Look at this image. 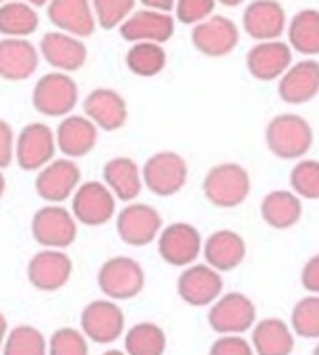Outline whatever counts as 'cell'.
<instances>
[{
  "mask_svg": "<svg viewBox=\"0 0 319 355\" xmlns=\"http://www.w3.org/2000/svg\"><path fill=\"white\" fill-rule=\"evenodd\" d=\"M216 2H220V4H224V6H228V8H235V6H241L245 0H216Z\"/></svg>",
  "mask_w": 319,
  "mask_h": 355,
  "instance_id": "45",
  "label": "cell"
},
{
  "mask_svg": "<svg viewBox=\"0 0 319 355\" xmlns=\"http://www.w3.org/2000/svg\"><path fill=\"white\" fill-rule=\"evenodd\" d=\"M81 185V168L73 158H56L37 171L35 193L48 204H62L75 196Z\"/></svg>",
  "mask_w": 319,
  "mask_h": 355,
  "instance_id": "16",
  "label": "cell"
},
{
  "mask_svg": "<svg viewBox=\"0 0 319 355\" xmlns=\"http://www.w3.org/2000/svg\"><path fill=\"white\" fill-rule=\"evenodd\" d=\"M79 223L60 204H48L31 216V237L44 250H66L75 243Z\"/></svg>",
  "mask_w": 319,
  "mask_h": 355,
  "instance_id": "4",
  "label": "cell"
},
{
  "mask_svg": "<svg viewBox=\"0 0 319 355\" xmlns=\"http://www.w3.org/2000/svg\"><path fill=\"white\" fill-rule=\"evenodd\" d=\"M77 83L62 71L46 73L33 87V108L44 116H69L77 106Z\"/></svg>",
  "mask_w": 319,
  "mask_h": 355,
  "instance_id": "12",
  "label": "cell"
},
{
  "mask_svg": "<svg viewBox=\"0 0 319 355\" xmlns=\"http://www.w3.org/2000/svg\"><path fill=\"white\" fill-rule=\"evenodd\" d=\"M83 112L102 131H118L129 119L125 98L110 87H95L83 100Z\"/></svg>",
  "mask_w": 319,
  "mask_h": 355,
  "instance_id": "21",
  "label": "cell"
},
{
  "mask_svg": "<svg viewBox=\"0 0 319 355\" xmlns=\"http://www.w3.org/2000/svg\"><path fill=\"white\" fill-rule=\"evenodd\" d=\"M6 335H8V322H6V316L0 312V352H2V345L6 341Z\"/></svg>",
  "mask_w": 319,
  "mask_h": 355,
  "instance_id": "44",
  "label": "cell"
},
{
  "mask_svg": "<svg viewBox=\"0 0 319 355\" xmlns=\"http://www.w3.org/2000/svg\"><path fill=\"white\" fill-rule=\"evenodd\" d=\"M259 214L270 229L289 231L303 218V200L293 189H274L264 196Z\"/></svg>",
  "mask_w": 319,
  "mask_h": 355,
  "instance_id": "27",
  "label": "cell"
},
{
  "mask_svg": "<svg viewBox=\"0 0 319 355\" xmlns=\"http://www.w3.org/2000/svg\"><path fill=\"white\" fill-rule=\"evenodd\" d=\"M313 355H319V341L316 343V347H313Z\"/></svg>",
  "mask_w": 319,
  "mask_h": 355,
  "instance_id": "49",
  "label": "cell"
},
{
  "mask_svg": "<svg viewBox=\"0 0 319 355\" xmlns=\"http://www.w3.org/2000/svg\"><path fill=\"white\" fill-rule=\"evenodd\" d=\"M4 191H6V179H4V175H2V171H0V200H2V196H4Z\"/></svg>",
  "mask_w": 319,
  "mask_h": 355,
  "instance_id": "46",
  "label": "cell"
},
{
  "mask_svg": "<svg viewBox=\"0 0 319 355\" xmlns=\"http://www.w3.org/2000/svg\"><path fill=\"white\" fill-rule=\"evenodd\" d=\"M15 158V135L6 121H0V171L10 166Z\"/></svg>",
  "mask_w": 319,
  "mask_h": 355,
  "instance_id": "42",
  "label": "cell"
},
{
  "mask_svg": "<svg viewBox=\"0 0 319 355\" xmlns=\"http://www.w3.org/2000/svg\"><path fill=\"white\" fill-rule=\"evenodd\" d=\"M56 148H58L56 133L48 125L29 123L17 135L15 158H17L19 168L33 173V171H42L46 164L54 160Z\"/></svg>",
  "mask_w": 319,
  "mask_h": 355,
  "instance_id": "15",
  "label": "cell"
},
{
  "mask_svg": "<svg viewBox=\"0 0 319 355\" xmlns=\"http://www.w3.org/2000/svg\"><path fill=\"white\" fill-rule=\"evenodd\" d=\"M83 335L98 345H112L127 333V318L118 302L108 297L89 302L79 318Z\"/></svg>",
  "mask_w": 319,
  "mask_h": 355,
  "instance_id": "7",
  "label": "cell"
},
{
  "mask_svg": "<svg viewBox=\"0 0 319 355\" xmlns=\"http://www.w3.org/2000/svg\"><path fill=\"white\" fill-rule=\"evenodd\" d=\"M291 327L297 337L319 341V295L307 293L291 312Z\"/></svg>",
  "mask_w": 319,
  "mask_h": 355,
  "instance_id": "35",
  "label": "cell"
},
{
  "mask_svg": "<svg viewBox=\"0 0 319 355\" xmlns=\"http://www.w3.org/2000/svg\"><path fill=\"white\" fill-rule=\"evenodd\" d=\"M143 4V8H154V10H162V12H170L176 6V0H139Z\"/></svg>",
  "mask_w": 319,
  "mask_h": 355,
  "instance_id": "43",
  "label": "cell"
},
{
  "mask_svg": "<svg viewBox=\"0 0 319 355\" xmlns=\"http://www.w3.org/2000/svg\"><path fill=\"white\" fill-rule=\"evenodd\" d=\"M216 0H176V21L183 25H197L214 15Z\"/></svg>",
  "mask_w": 319,
  "mask_h": 355,
  "instance_id": "39",
  "label": "cell"
},
{
  "mask_svg": "<svg viewBox=\"0 0 319 355\" xmlns=\"http://www.w3.org/2000/svg\"><path fill=\"white\" fill-rule=\"evenodd\" d=\"M37 69V50L25 37L0 40V77L6 81H23Z\"/></svg>",
  "mask_w": 319,
  "mask_h": 355,
  "instance_id": "29",
  "label": "cell"
},
{
  "mask_svg": "<svg viewBox=\"0 0 319 355\" xmlns=\"http://www.w3.org/2000/svg\"><path fill=\"white\" fill-rule=\"evenodd\" d=\"M208 355H255V349L243 335H222L210 345Z\"/></svg>",
  "mask_w": 319,
  "mask_h": 355,
  "instance_id": "40",
  "label": "cell"
},
{
  "mask_svg": "<svg viewBox=\"0 0 319 355\" xmlns=\"http://www.w3.org/2000/svg\"><path fill=\"white\" fill-rule=\"evenodd\" d=\"M4 2H8V0H0V4H4Z\"/></svg>",
  "mask_w": 319,
  "mask_h": 355,
  "instance_id": "50",
  "label": "cell"
},
{
  "mask_svg": "<svg viewBox=\"0 0 319 355\" xmlns=\"http://www.w3.org/2000/svg\"><path fill=\"white\" fill-rule=\"evenodd\" d=\"M201 189L214 208L233 210L247 202L251 193V175L239 162H220L206 173Z\"/></svg>",
  "mask_w": 319,
  "mask_h": 355,
  "instance_id": "2",
  "label": "cell"
},
{
  "mask_svg": "<svg viewBox=\"0 0 319 355\" xmlns=\"http://www.w3.org/2000/svg\"><path fill=\"white\" fill-rule=\"evenodd\" d=\"M39 52L48 64L62 73L79 71L87 60V48L83 40L64 31H48L39 42Z\"/></svg>",
  "mask_w": 319,
  "mask_h": 355,
  "instance_id": "23",
  "label": "cell"
},
{
  "mask_svg": "<svg viewBox=\"0 0 319 355\" xmlns=\"http://www.w3.org/2000/svg\"><path fill=\"white\" fill-rule=\"evenodd\" d=\"M176 293L191 308H210L224 295L222 272L206 262H195L179 275Z\"/></svg>",
  "mask_w": 319,
  "mask_h": 355,
  "instance_id": "9",
  "label": "cell"
},
{
  "mask_svg": "<svg viewBox=\"0 0 319 355\" xmlns=\"http://www.w3.org/2000/svg\"><path fill=\"white\" fill-rule=\"evenodd\" d=\"M289 44L295 52L313 58L319 54V10L301 8L293 15L286 27Z\"/></svg>",
  "mask_w": 319,
  "mask_h": 355,
  "instance_id": "30",
  "label": "cell"
},
{
  "mask_svg": "<svg viewBox=\"0 0 319 355\" xmlns=\"http://www.w3.org/2000/svg\"><path fill=\"white\" fill-rule=\"evenodd\" d=\"M48 355H89V339L75 327L56 329L48 339Z\"/></svg>",
  "mask_w": 319,
  "mask_h": 355,
  "instance_id": "37",
  "label": "cell"
},
{
  "mask_svg": "<svg viewBox=\"0 0 319 355\" xmlns=\"http://www.w3.org/2000/svg\"><path fill=\"white\" fill-rule=\"evenodd\" d=\"M25 2H29L31 6H44V4L50 2V0H25Z\"/></svg>",
  "mask_w": 319,
  "mask_h": 355,
  "instance_id": "48",
  "label": "cell"
},
{
  "mask_svg": "<svg viewBox=\"0 0 319 355\" xmlns=\"http://www.w3.org/2000/svg\"><path fill=\"white\" fill-rule=\"evenodd\" d=\"M158 254L166 264L187 268L203 256V237L191 223H170L158 237Z\"/></svg>",
  "mask_w": 319,
  "mask_h": 355,
  "instance_id": "10",
  "label": "cell"
},
{
  "mask_svg": "<svg viewBox=\"0 0 319 355\" xmlns=\"http://www.w3.org/2000/svg\"><path fill=\"white\" fill-rule=\"evenodd\" d=\"M286 27V10L278 0H251L243 10V29L257 42L280 40Z\"/></svg>",
  "mask_w": 319,
  "mask_h": 355,
  "instance_id": "17",
  "label": "cell"
},
{
  "mask_svg": "<svg viewBox=\"0 0 319 355\" xmlns=\"http://www.w3.org/2000/svg\"><path fill=\"white\" fill-rule=\"evenodd\" d=\"M249 341L255 355H293L297 347V335L291 322L274 316L257 320Z\"/></svg>",
  "mask_w": 319,
  "mask_h": 355,
  "instance_id": "28",
  "label": "cell"
},
{
  "mask_svg": "<svg viewBox=\"0 0 319 355\" xmlns=\"http://www.w3.org/2000/svg\"><path fill=\"white\" fill-rule=\"evenodd\" d=\"M168 62V54L164 50V44L154 42H137L131 44L125 56L127 69L137 77H156L164 71Z\"/></svg>",
  "mask_w": 319,
  "mask_h": 355,
  "instance_id": "32",
  "label": "cell"
},
{
  "mask_svg": "<svg viewBox=\"0 0 319 355\" xmlns=\"http://www.w3.org/2000/svg\"><path fill=\"white\" fill-rule=\"evenodd\" d=\"M247 258V241L233 229H218L203 239V262L218 272L237 270Z\"/></svg>",
  "mask_w": 319,
  "mask_h": 355,
  "instance_id": "20",
  "label": "cell"
},
{
  "mask_svg": "<svg viewBox=\"0 0 319 355\" xmlns=\"http://www.w3.org/2000/svg\"><path fill=\"white\" fill-rule=\"evenodd\" d=\"M241 40L239 25L224 15H212L206 21L193 25L191 42L197 52L210 58H222L235 52Z\"/></svg>",
  "mask_w": 319,
  "mask_h": 355,
  "instance_id": "14",
  "label": "cell"
},
{
  "mask_svg": "<svg viewBox=\"0 0 319 355\" xmlns=\"http://www.w3.org/2000/svg\"><path fill=\"white\" fill-rule=\"evenodd\" d=\"M122 343L127 355H164L168 347L164 329L149 320L137 322L131 329H127Z\"/></svg>",
  "mask_w": 319,
  "mask_h": 355,
  "instance_id": "31",
  "label": "cell"
},
{
  "mask_svg": "<svg viewBox=\"0 0 319 355\" xmlns=\"http://www.w3.org/2000/svg\"><path fill=\"white\" fill-rule=\"evenodd\" d=\"M2 355H48V339L29 324H19L8 331Z\"/></svg>",
  "mask_w": 319,
  "mask_h": 355,
  "instance_id": "34",
  "label": "cell"
},
{
  "mask_svg": "<svg viewBox=\"0 0 319 355\" xmlns=\"http://www.w3.org/2000/svg\"><path fill=\"white\" fill-rule=\"evenodd\" d=\"M27 281L42 293H54L69 285L73 277V260L64 250H39L33 254L25 268Z\"/></svg>",
  "mask_w": 319,
  "mask_h": 355,
  "instance_id": "13",
  "label": "cell"
},
{
  "mask_svg": "<svg viewBox=\"0 0 319 355\" xmlns=\"http://www.w3.org/2000/svg\"><path fill=\"white\" fill-rule=\"evenodd\" d=\"M176 19L170 12L154 10V8H141L131 12V17L118 27L122 40L137 44V42H154L164 44L174 35Z\"/></svg>",
  "mask_w": 319,
  "mask_h": 355,
  "instance_id": "19",
  "label": "cell"
},
{
  "mask_svg": "<svg viewBox=\"0 0 319 355\" xmlns=\"http://www.w3.org/2000/svg\"><path fill=\"white\" fill-rule=\"evenodd\" d=\"M318 94L319 62L316 58H303L299 62H293L291 69L278 79V96L286 104H307Z\"/></svg>",
  "mask_w": 319,
  "mask_h": 355,
  "instance_id": "22",
  "label": "cell"
},
{
  "mask_svg": "<svg viewBox=\"0 0 319 355\" xmlns=\"http://www.w3.org/2000/svg\"><path fill=\"white\" fill-rule=\"evenodd\" d=\"M98 287L112 302H129L145 289V270L135 258H108L98 270Z\"/></svg>",
  "mask_w": 319,
  "mask_h": 355,
  "instance_id": "3",
  "label": "cell"
},
{
  "mask_svg": "<svg viewBox=\"0 0 319 355\" xmlns=\"http://www.w3.org/2000/svg\"><path fill=\"white\" fill-rule=\"evenodd\" d=\"M102 181L114 193L118 202L131 204L139 198L143 185V173L139 164L129 156L110 158L102 168Z\"/></svg>",
  "mask_w": 319,
  "mask_h": 355,
  "instance_id": "26",
  "label": "cell"
},
{
  "mask_svg": "<svg viewBox=\"0 0 319 355\" xmlns=\"http://www.w3.org/2000/svg\"><path fill=\"white\" fill-rule=\"evenodd\" d=\"M102 355H127L125 349H106Z\"/></svg>",
  "mask_w": 319,
  "mask_h": 355,
  "instance_id": "47",
  "label": "cell"
},
{
  "mask_svg": "<svg viewBox=\"0 0 319 355\" xmlns=\"http://www.w3.org/2000/svg\"><path fill=\"white\" fill-rule=\"evenodd\" d=\"M143 185L158 198H172L185 189L189 181V164L179 152H156L152 154L143 168Z\"/></svg>",
  "mask_w": 319,
  "mask_h": 355,
  "instance_id": "5",
  "label": "cell"
},
{
  "mask_svg": "<svg viewBox=\"0 0 319 355\" xmlns=\"http://www.w3.org/2000/svg\"><path fill=\"white\" fill-rule=\"evenodd\" d=\"M313 139L316 135L311 123L295 112L276 114L266 127V146L280 160L307 158L313 148Z\"/></svg>",
  "mask_w": 319,
  "mask_h": 355,
  "instance_id": "1",
  "label": "cell"
},
{
  "mask_svg": "<svg viewBox=\"0 0 319 355\" xmlns=\"http://www.w3.org/2000/svg\"><path fill=\"white\" fill-rule=\"evenodd\" d=\"M116 202L104 181H85L71 198V212L79 225L104 227L116 218Z\"/></svg>",
  "mask_w": 319,
  "mask_h": 355,
  "instance_id": "11",
  "label": "cell"
},
{
  "mask_svg": "<svg viewBox=\"0 0 319 355\" xmlns=\"http://www.w3.org/2000/svg\"><path fill=\"white\" fill-rule=\"evenodd\" d=\"M301 285L307 293L319 295V254L311 256L301 268Z\"/></svg>",
  "mask_w": 319,
  "mask_h": 355,
  "instance_id": "41",
  "label": "cell"
},
{
  "mask_svg": "<svg viewBox=\"0 0 319 355\" xmlns=\"http://www.w3.org/2000/svg\"><path fill=\"white\" fill-rule=\"evenodd\" d=\"M48 19L60 31L87 37L95 31V12L91 0H50Z\"/></svg>",
  "mask_w": 319,
  "mask_h": 355,
  "instance_id": "25",
  "label": "cell"
},
{
  "mask_svg": "<svg viewBox=\"0 0 319 355\" xmlns=\"http://www.w3.org/2000/svg\"><path fill=\"white\" fill-rule=\"evenodd\" d=\"M164 229L162 214L141 202H131L116 212V233L122 243L131 248H145L158 241Z\"/></svg>",
  "mask_w": 319,
  "mask_h": 355,
  "instance_id": "8",
  "label": "cell"
},
{
  "mask_svg": "<svg viewBox=\"0 0 319 355\" xmlns=\"http://www.w3.org/2000/svg\"><path fill=\"white\" fill-rule=\"evenodd\" d=\"M98 144V127L85 114H69L56 127V146L64 158H83Z\"/></svg>",
  "mask_w": 319,
  "mask_h": 355,
  "instance_id": "24",
  "label": "cell"
},
{
  "mask_svg": "<svg viewBox=\"0 0 319 355\" xmlns=\"http://www.w3.org/2000/svg\"><path fill=\"white\" fill-rule=\"evenodd\" d=\"M208 324L216 335H245L257 324V308L253 300L241 291H226L210 306Z\"/></svg>",
  "mask_w": 319,
  "mask_h": 355,
  "instance_id": "6",
  "label": "cell"
},
{
  "mask_svg": "<svg viewBox=\"0 0 319 355\" xmlns=\"http://www.w3.org/2000/svg\"><path fill=\"white\" fill-rule=\"evenodd\" d=\"M137 0H91L95 21L104 29L120 27L133 12Z\"/></svg>",
  "mask_w": 319,
  "mask_h": 355,
  "instance_id": "38",
  "label": "cell"
},
{
  "mask_svg": "<svg viewBox=\"0 0 319 355\" xmlns=\"http://www.w3.org/2000/svg\"><path fill=\"white\" fill-rule=\"evenodd\" d=\"M291 189L309 202L319 200V160L316 158H301L291 171Z\"/></svg>",
  "mask_w": 319,
  "mask_h": 355,
  "instance_id": "36",
  "label": "cell"
},
{
  "mask_svg": "<svg viewBox=\"0 0 319 355\" xmlns=\"http://www.w3.org/2000/svg\"><path fill=\"white\" fill-rule=\"evenodd\" d=\"M39 17L29 2L8 0L0 4V33L8 37H25L37 29Z\"/></svg>",
  "mask_w": 319,
  "mask_h": 355,
  "instance_id": "33",
  "label": "cell"
},
{
  "mask_svg": "<svg viewBox=\"0 0 319 355\" xmlns=\"http://www.w3.org/2000/svg\"><path fill=\"white\" fill-rule=\"evenodd\" d=\"M293 64V48L282 40L257 42L247 52V71L257 81H276Z\"/></svg>",
  "mask_w": 319,
  "mask_h": 355,
  "instance_id": "18",
  "label": "cell"
}]
</instances>
